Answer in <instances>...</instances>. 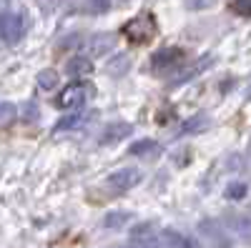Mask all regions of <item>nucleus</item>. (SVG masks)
Here are the masks:
<instances>
[{
  "instance_id": "f257e3e1",
  "label": "nucleus",
  "mask_w": 251,
  "mask_h": 248,
  "mask_svg": "<svg viewBox=\"0 0 251 248\" xmlns=\"http://www.w3.org/2000/svg\"><path fill=\"white\" fill-rule=\"evenodd\" d=\"M196 238L201 248H236V241L226 231V225L216 218H203L196 225Z\"/></svg>"
},
{
  "instance_id": "f03ea898",
  "label": "nucleus",
  "mask_w": 251,
  "mask_h": 248,
  "mask_svg": "<svg viewBox=\"0 0 251 248\" xmlns=\"http://www.w3.org/2000/svg\"><path fill=\"white\" fill-rule=\"evenodd\" d=\"M221 223L226 225V231L231 233L234 241L251 246V216L249 213H228L221 218Z\"/></svg>"
},
{
  "instance_id": "7ed1b4c3",
  "label": "nucleus",
  "mask_w": 251,
  "mask_h": 248,
  "mask_svg": "<svg viewBox=\"0 0 251 248\" xmlns=\"http://www.w3.org/2000/svg\"><path fill=\"white\" fill-rule=\"evenodd\" d=\"M25 33V23L18 13H0V40L8 45H15Z\"/></svg>"
},
{
  "instance_id": "20e7f679",
  "label": "nucleus",
  "mask_w": 251,
  "mask_h": 248,
  "mask_svg": "<svg viewBox=\"0 0 251 248\" xmlns=\"http://www.w3.org/2000/svg\"><path fill=\"white\" fill-rule=\"evenodd\" d=\"M123 33L128 40H136V43H146V40H151V35L156 33V23L151 15H138L133 20L123 25Z\"/></svg>"
},
{
  "instance_id": "39448f33",
  "label": "nucleus",
  "mask_w": 251,
  "mask_h": 248,
  "mask_svg": "<svg viewBox=\"0 0 251 248\" xmlns=\"http://www.w3.org/2000/svg\"><path fill=\"white\" fill-rule=\"evenodd\" d=\"M91 83H71L68 88H63V93L58 95V106L60 108H68V111H75L80 108L86 98L91 95Z\"/></svg>"
},
{
  "instance_id": "423d86ee",
  "label": "nucleus",
  "mask_w": 251,
  "mask_h": 248,
  "mask_svg": "<svg viewBox=\"0 0 251 248\" xmlns=\"http://www.w3.org/2000/svg\"><path fill=\"white\" fill-rule=\"evenodd\" d=\"M138 183H141V171L138 168H121V171L111 173L108 180H106V185L113 193H126V191L136 188Z\"/></svg>"
},
{
  "instance_id": "0eeeda50",
  "label": "nucleus",
  "mask_w": 251,
  "mask_h": 248,
  "mask_svg": "<svg viewBox=\"0 0 251 248\" xmlns=\"http://www.w3.org/2000/svg\"><path fill=\"white\" fill-rule=\"evenodd\" d=\"M181 60H183V50H178V48H163V50H158L153 55L151 66L158 73H169V70H174L181 63Z\"/></svg>"
},
{
  "instance_id": "6e6552de",
  "label": "nucleus",
  "mask_w": 251,
  "mask_h": 248,
  "mask_svg": "<svg viewBox=\"0 0 251 248\" xmlns=\"http://www.w3.org/2000/svg\"><path fill=\"white\" fill-rule=\"evenodd\" d=\"M88 120V111L86 108H75L73 113H66L58 123H55V128H53V133H66V131H75V128H80L83 123Z\"/></svg>"
},
{
  "instance_id": "1a4fd4ad",
  "label": "nucleus",
  "mask_w": 251,
  "mask_h": 248,
  "mask_svg": "<svg viewBox=\"0 0 251 248\" xmlns=\"http://www.w3.org/2000/svg\"><path fill=\"white\" fill-rule=\"evenodd\" d=\"M161 248H199L194 238H188L181 231H171V228H163L161 231Z\"/></svg>"
},
{
  "instance_id": "9d476101",
  "label": "nucleus",
  "mask_w": 251,
  "mask_h": 248,
  "mask_svg": "<svg viewBox=\"0 0 251 248\" xmlns=\"http://www.w3.org/2000/svg\"><path fill=\"white\" fill-rule=\"evenodd\" d=\"M66 70H68L71 75H86V73H91V70H93V63H91L88 58H83V55H75V58H71V60H68Z\"/></svg>"
},
{
  "instance_id": "9b49d317",
  "label": "nucleus",
  "mask_w": 251,
  "mask_h": 248,
  "mask_svg": "<svg viewBox=\"0 0 251 248\" xmlns=\"http://www.w3.org/2000/svg\"><path fill=\"white\" fill-rule=\"evenodd\" d=\"M131 133V126L128 123H118V126H111V128H106V135H103L100 140L103 143H111V140H121V138H126Z\"/></svg>"
},
{
  "instance_id": "f8f14e48",
  "label": "nucleus",
  "mask_w": 251,
  "mask_h": 248,
  "mask_svg": "<svg viewBox=\"0 0 251 248\" xmlns=\"http://www.w3.org/2000/svg\"><path fill=\"white\" fill-rule=\"evenodd\" d=\"M128 221H131L128 211H118V213H108L106 221H103V225H106V228H121V225H126Z\"/></svg>"
},
{
  "instance_id": "ddd939ff",
  "label": "nucleus",
  "mask_w": 251,
  "mask_h": 248,
  "mask_svg": "<svg viewBox=\"0 0 251 248\" xmlns=\"http://www.w3.org/2000/svg\"><path fill=\"white\" fill-rule=\"evenodd\" d=\"M55 83H58V73L55 70H40L38 73V86L43 90H53Z\"/></svg>"
},
{
  "instance_id": "4468645a",
  "label": "nucleus",
  "mask_w": 251,
  "mask_h": 248,
  "mask_svg": "<svg viewBox=\"0 0 251 248\" xmlns=\"http://www.w3.org/2000/svg\"><path fill=\"white\" fill-rule=\"evenodd\" d=\"M153 151H158V146L153 140H138V143H133L131 146V153L133 156H146V153H153Z\"/></svg>"
},
{
  "instance_id": "2eb2a0df",
  "label": "nucleus",
  "mask_w": 251,
  "mask_h": 248,
  "mask_svg": "<svg viewBox=\"0 0 251 248\" xmlns=\"http://www.w3.org/2000/svg\"><path fill=\"white\" fill-rule=\"evenodd\" d=\"M15 106H13V103H0V128H3V126H8V123L15 118Z\"/></svg>"
},
{
  "instance_id": "dca6fc26",
  "label": "nucleus",
  "mask_w": 251,
  "mask_h": 248,
  "mask_svg": "<svg viewBox=\"0 0 251 248\" xmlns=\"http://www.w3.org/2000/svg\"><path fill=\"white\" fill-rule=\"evenodd\" d=\"M244 193H246V185L244 183H231L226 188V196L228 198H244Z\"/></svg>"
},
{
  "instance_id": "f3484780",
  "label": "nucleus",
  "mask_w": 251,
  "mask_h": 248,
  "mask_svg": "<svg viewBox=\"0 0 251 248\" xmlns=\"http://www.w3.org/2000/svg\"><path fill=\"white\" fill-rule=\"evenodd\" d=\"M231 8H234L239 15H251V0H236Z\"/></svg>"
},
{
  "instance_id": "a211bd4d",
  "label": "nucleus",
  "mask_w": 251,
  "mask_h": 248,
  "mask_svg": "<svg viewBox=\"0 0 251 248\" xmlns=\"http://www.w3.org/2000/svg\"><path fill=\"white\" fill-rule=\"evenodd\" d=\"M211 3H214V0H188V5H191V8H196V10H201V8H208Z\"/></svg>"
},
{
  "instance_id": "6ab92c4d",
  "label": "nucleus",
  "mask_w": 251,
  "mask_h": 248,
  "mask_svg": "<svg viewBox=\"0 0 251 248\" xmlns=\"http://www.w3.org/2000/svg\"><path fill=\"white\" fill-rule=\"evenodd\" d=\"M91 3H93L98 10H106V8H108V0H91Z\"/></svg>"
},
{
  "instance_id": "aec40b11",
  "label": "nucleus",
  "mask_w": 251,
  "mask_h": 248,
  "mask_svg": "<svg viewBox=\"0 0 251 248\" xmlns=\"http://www.w3.org/2000/svg\"><path fill=\"white\" fill-rule=\"evenodd\" d=\"M246 98L251 100V80H249V86H246Z\"/></svg>"
},
{
  "instance_id": "412c9836",
  "label": "nucleus",
  "mask_w": 251,
  "mask_h": 248,
  "mask_svg": "<svg viewBox=\"0 0 251 248\" xmlns=\"http://www.w3.org/2000/svg\"><path fill=\"white\" fill-rule=\"evenodd\" d=\"M8 5V0H0V8H5Z\"/></svg>"
},
{
  "instance_id": "4be33fe9",
  "label": "nucleus",
  "mask_w": 251,
  "mask_h": 248,
  "mask_svg": "<svg viewBox=\"0 0 251 248\" xmlns=\"http://www.w3.org/2000/svg\"><path fill=\"white\" fill-rule=\"evenodd\" d=\"M123 248H138V246L136 243H128V246H123Z\"/></svg>"
}]
</instances>
